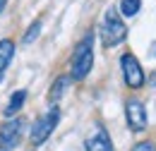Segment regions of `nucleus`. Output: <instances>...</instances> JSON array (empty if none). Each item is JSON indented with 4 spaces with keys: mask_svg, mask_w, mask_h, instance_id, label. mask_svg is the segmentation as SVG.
I'll return each instance as SVG.
<instances>
[{
    "mask_svg": "<svg viewBox=\"0 0 156 151\" xmlns=\"http://www.w3.org/2000/svg\"><path fill=\"white\" fill-rule=\"evenodd\" d=\"M91 65H94V34H87V36L77 43L75 53H72L70 77H72V79H84V77L91 72Z\"/></svg>",
    "mask_w": 156,
    "mask_h": 151,
    "instance_id": "f257e3e1",
    "label": "nucleus"
},
{
    "mask_svg": "<svg viewBox=\"0 0 156 151\" xmlns=\"http://www.w3.org/2000/svg\"><path fill=\"white\" fill-rule=\"evenodd\" d=\"M127 36V26L122 24V19L118 15V10H108L106 15H103V24H101V41H103V46L106 48H111V46H118V43H122Z\"/></svg>",
    "mask_w": 156,
    "mask_h": 151,
    "instance_id": "f03ea898",
    "label": "nucleus"
},
{
    "mask_svg": "<svg viewBox=\"0 0 156 151\" xmlns=\"http://www.w3.org/2000/svg\"><path fill=\"white\" fill-rule=\"evenodd\" d=\"M58 120H60V111H58V106H53L46 115H41L39 120L34 122V127H31V142H34V144H43V142L53 134Z\"/></svg>",
    "mask_w": 156,
    "mask_h": 151,
    "instance_id": "7ed1b4c3",
    "label": "nucleus"
},
{
    "mask_svg": "<svg viewBox=\"0 0 156 151\" xmlns=\"http://www.w3.org/2000/svg\"><path fill=\"white\" fill-rule=\"evenodd\" d=\"M120 67H122L125 84H127L130 89L144 86V72H142V67H139V62H137V58L132 55V53H125V55L120 58Z\"/></svg>",
    "mask_w": 156,
    "mask_h": 151,
    "instance_id": "20e7f679",
    "label": "nucleus"
},
{
    "mask_svg": "<svg viewBox=\"0 0 156 151\" xmlns=\"http://www.w3.org/2000/svg\"><path fill=\"white\" fill-rule=\"evenodd\" d=\"M22 127H24V120H20V118L7 120L5 125H0V151H12L20 144Z\"/></svg>",
    "mask_w": 156,
    "mask_h": 151,
    "instance_id": "39448f33",
    "label": "nucleus"
},
{
    "mask_svg": "<svg viewBox=\"0 0 156 151\" xmlns=\"http://www.w3.org/2000/svg\"><path fill=\"white\" fill-rule=\"evenodd\" d=\"M125 118H127L130 130L142 132V130L147 127V111H144V103L137 101V98L127 101V103H125Z\"/></svg>",
    "mask_w": 156,
    "mask_h": 151,
    "instance_id": "423d86ee",
    "label": "nucleus"
},
{
    "mask_svg": "<svg viewBox=\"0 0 156 151\" xmlns=\"http://www.w3.org/2000/svg\"><path fill=\"white\" fill-rule=\"evenodd\" d=\"M84 149H87V151H115V149H113V144H111L108 132H106L101 125H96V127H94V132L87 137Z\"/></svg>",
    "mask_w": 156,
    "mask_h": 151,
    "instance_id": "0eeeda50",
    "label": "nucleus"
},
{
    "mask_svg": "<svg viewBox=\"0 0 156 151\" xmlns=\"http://www.w3.org/2000/svg\"><path fill=\"white\" fill-rule=\"evenodd\" d=\"M12 55H15V43L7 41V38L0 41V82H2V77H5V70H7Z\"/></svg>",
    "mask_w": 156,
    "mask_h": 151,
    "instance_id": "6e6552de",
    "label": "nucleus"
},
{
    "mask_svg": "<svg viewBox=\"0 0 156 151\" xmlns=\"http://www.w3.org/2000/svg\"><path fill=\"white\" fill-rule=\"evenodd\" d=\"M24 101H27V91H15L12 98H10V103H7V108H5V115H15L22 108Z\"/></svg>",
    "mask_w": 156,
    "mask_h": 151,
    "instance_id": "1a4fd4ad",
    "label": "nucleus"
},
{
    "mask_svg": "<svg viewBox=\"0 0 156 151\" xmlns=\"http://www.w3.org/2000/svg\"><path fill=\"white\" fill-rule=\"evenodd\" d=\"M139 5H142V0H122L120 2V12L125 17H135L137 12H139Z\"/></svg>",
    "mask_w": 156,
    "mask_h": 151,
    "instance_id": "9d476101",
    "label": "nucleus"
},
{
    "mask_svg": "<svg viewBox=\"0 0 156 151\" xmlns=\"http://www.w3.org/2000/svg\"><path fill=\"white\" fill-rule=\"evenodd\" d=\"M67 82H70L67 77H58V79H55V84H53V89H51V101H58L60 98V94H62L65 86H67Z\"/></svg>",
    "mask_w": 156,
    "mask_h": 151,
    "instance_id": "9b49d317",
    "label": "nucleus"
},
{
    "mask_svg": "<svg viewBox=\"0 0 156 151\" xmlns=\"http://www.w3.org/2000/svg\"><path fill=\"white\" fill-rule=\"evenodd\" d=\"M39 31H41V19H36V22H34V24L29 26V31L24 34V43H31L34 38L39 36Z\"/></svg>",
    "mask_w": 156,
    "mask_h": 151,
    "instance_id": "f8f14e48",
    "label": "nucleus"
},
{
    "mask_svg": "<svg viewBox=\"0 0 156 151\" xmlns=\"http://www.w3.org/2000/svg\"><path fill=\"white\" fill-rule=\"evenodd\" d=\"M132 151H156V146L151 144V142H139Z\"/></svg>",
    "mask_w": 156,
    "mask_h": 151,
    "instance_id": "ddd939ff",
    "label": "nucleus"
},
{
    "mask_svg": "<svg viewBox=\"0 0 156 151\" xmlns=\"http://www.w3.org/2000/svg\"><path fill=\"white\" fill-rule=\"evenodd\" d=\"M5 5H7V0H0V12L5 10Z\"/></svg>",
    "mask_w": 156,
    "mask_h": 151,
    "instance_id": "4468645a",
    "label": "nucleus"
}]
</instances>
